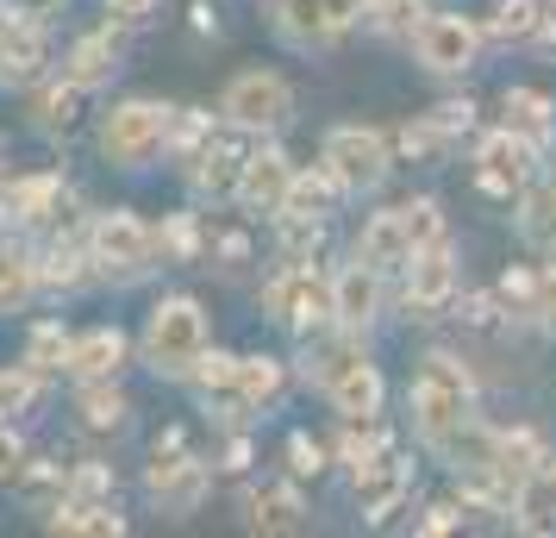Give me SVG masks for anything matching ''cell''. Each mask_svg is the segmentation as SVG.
Returning <instances> with one entry per match:
<instances>
[{
    "mask_svg": "<svg viewBox=\"0 0 556 538\" xmlns=\"http://www.w3.org/2000/svg\"><path fill=\"white\" fill-rule=\"evenodd\" d=\"M413 426H419V438H426L431 451L444 458L456 445V433L469 426V401H476V383H469V370L456 358H444V351H431L426 370L413 376Z\"/></svg>",
    "mask_w": 556,
    "mask_h": 538,
    "instance_id": "1",
    "label": "cell"
},
{
    "mask_svg": "<svg viewBox=\"0 0 556 538\" xmlns=\"http://www.w3.org/2000/svg\"><path fill=\"white\" fill-rule=\"evenodd\" d=\"M138 351H144V363H151L156 376L188 383V370H194L201 351H206V313H201V301H194V295H169V301H156L151 320H144Z\"/></svg>",
    "mask_w": 556,
    "mask_h": 538,
    "instance_id": "2",
    "label": "cell"
},
{
    "mask_svg": "<svg viewBox=\"0 0 556 538\" xmlns=\"http://www.w3.org/2000/svg\"><path fill=\"white\" fill-rule=\"evenodd\" d=\"M81 245H88V263L94 276H113V283H138L156 263V232L131 213V207H113V213H94L81 226Z\"/></svg>",
    "mask_w": 556,
    "mask_h": 538,
    "instance_id": "3",
    "label": "cell"
},
{
    "mask_svg": "<svg viewBox=\"0 0 556 538\" xmlns=\"http://www.w3.org/2000/svg\"><path fill=\"white\" fill-rule=\"evenodd\" d=\"M169 126H176V107L169 101H119L101 120V157L113 170H144L169 151Z\"/></svg>",
    "mask_w": 556,
    "mask_h": 538,
    "instance_id": "4",
    "label": "cell"
},
{
    "mask_svg": "<svg viewBox=\"0 0 556 538\" xmlns=\"http://www.w3.org/2000/svg\"><path fill=\"white\" fill-rule=\"evenodd\" d=\"M219 120H226L231 132H251V138L281 132L288 120H294V88H288L276 70H244V76L226 82V95H219Z\"/></svg>",
    "mask_w": 556,
    "mask_h": 538,
    "instance_id": "5",
    "label": "cell"
},
{
    "mask_svg": "<svg viewBox=\"0 0 556 538\" xmlns=\"http://www.w3.org/2000/svg\"><path fill=\"white\" fill-rule=\"evenodd\" d=\"M263 308H269V320L294 326V333H319L331 320V283L313 270V257H288L263 288Z\"/></svg>",
    "mask_w": 556,
    "mask_h": 538,
    "instance_id": "6",
    "label": "cell"
},
{
    "mask_svg": "<svg viewBox=\"0 0 556 538\" xmlns=\"http://www.w3.org/2000/svg\"><path fill=\"white\" fill-rule=\"evenodd\" d=\"M326 176L338 182V195H376L388 182V138L369 126H338L326 132Z\"/></svg>",
    "mask_w": 556,
    "mask_h": 538,
    "instance_id": "7",
    "label": "cell"
},
{
    "mask_svg": "<svg viewBox=\"0 0 556 538\" xmlns=\"http://www.w3.org/2000/svg\"><path fill=\"white\" fill-rule=\"evenodd\" d=\"M144 488H151V501L163 513H194L206 501V488H213V470L181 451V433H163L151 470H144Z\"/></svg>",
    "mask_w": 556,
    "mask_h": 538,
    "instance_id": "8",
    "label": "cell"
},
{
    "mask_svg": "<svg viewBox=\"0 0 556 538\" xmlns=\"http://www.w3.org/2000/svg\"><path fill=\"white\" fill-rule=\"evenodd\" d=\"M406 45H413V57L426 63L431 76H463L481 51V32L463 13H419L413 32H406Z\"/></svg>",
    "mask_w": 556,
    "mask_h": 538,
    "instance_id": "9",
    "label": "cell"
},
{
    "mask_svg": "<svg viewBox=\"0 0 556 538\" xmlns=\"http://www.w3.org/2000/svg\"><path fill=\"white\" fill-rule=\"evenodd\" d=\"M51 63V32L31 13H0V88H31Z\"/></svg>",
    "mask_w": 556,
    "mask_h": 538,
    "instance_id": "10",
    "label": "cell"
},
{
    "mask_svg": "<svg viewBox=\"0 0 556 538\" xmlns=\"http://www.w3.org/2000/svg\"><path fill=\"white\" fill-rule=\"evenodd\" d=\"M401 270H406V308H413V313H426V320H431L438 308H451V295H456V251H451V238L419 245Z\"/></svg>",
    "mask_w": 556,
    "mask_h": 538,
    "instance_id": "11",
    "label": "cell"
},
{
    "mask_svg": "<svg viewBox=\"0 0 556 538\" xmlns=\"http://www.w3.org/2000/svg\"><path fill=\"white\" fill-rule=\"evenodd\" d=\"M288 176H294L288 151H281V145H256V151H244V163H238L231 201L244 207V213H269V220H276L281 195H288Z\"/></svg>",
    "mask_w": 556,
    "mask_h": 538,
    "instance_id": "12",
    "label": "cell"
},
{
    "mask_svg": "<svg viewBox=\"0 0 556 538\" xmlns=\"http://www.w3.org/2000/svg\"><path fill=\"white\" fill-rule=\"evenodd\" d=\"M476 163H481V188H488V195H513V188H526L531 170H538V145L501 126V132L481 138Z\"/></svg>",
    "mask_w": 556,
    "mask_h": 538,
    "instance_id": "13",
    "label": "cell"
},
{
    "mask_svg": "<svg viewBox=\"0 0 556 538\" xmlns=\"http://www.w3.org/2000/svg\"><path fill=\"white\" fill-rule=\"evenodd\" d=\"M119 57H126V38H119V26L106 20L101 32H81L76 45H70V57H63V82H76L81 95H88V88H106V82L119 76Z\"/></svg>",
    "mask_w": 556,
    "mask_h": 538,
    "instance_id": "14",
    "label": "cell"
},
{
    "mask_svg": "<svg viewBox=\"0 0 556 538\" xmlns=\"http://www.w3.org/2000/svg\"><path fill=\"white\" fill-rule=\"evenodd\" d=\"M63 201H70V182L56 176V170H38V176L7 182V226H20V232L51 226L56 213H63Z\"/></svg>",
    "mask_w": 556,
    "mask_h": 538,
    "instance_id": "15",
    "label": "cell"
},
{
    "mask_svg": "<svg viewBox=\"0 0 556 538\" xmlns=\"http://www.w3.org/2000/svg\"><path fill=\"white\" fill-rule=\"evenodd\" d=\"M376 313H381V270L344 263V270L331 276V320H338V333H363Z\"/></svg>",
    "mask_w": 556,
    "mask_h": 538,
    "instance_id": "16",
    "label": "cell"
},
{
    "mask_svg": "<svg viewBox=\"0 0 556 538\" xmlns=\"http://www.w3.org/2000/svg\"><path fill=\"white\" fill-rule=\"evenodd\" d=\"M131 358V345L119 326H94V333L70 338V351H63V376H76V383H101V376H119Z\"/></svg>",
    "mask_w": 556,
    "mask_h": 538,
    "instance_id": "17",
    "label": "cell"
},
{
    "mask_svg": "<svg viewBox=\"0 0 556 538\" xmlns=\"http://www.w3.org/2000/svg\"><path fill=\"white\" fill-rule=\"evenodd\" d=\"M326 401L338 413H344V420H363V413H381V370L369 358H363V351H351V358L338 363V370H331L326 383Z\"/></svg>",
    "mask_w": 556,
    "mask_h": 538,
    "instance_id": "18",
    "label": "cell"
},
{
    "mask_svg": "<svg viewBox=\"0 0 556 538\" xmlns=\"http://www.w3.org/2000/svg\"><path fill=\"white\" fill-rule=\"evenodd\" d=\"M194 170H188V182H194V195H213V201H231V188H238V163H244V145L238 138H226V132H206L201 145H194Z\"/></svg>",
    "mask_w": 556,
    "mask_h": 538,
    "instance_id": "19",
    "label": "cell"
},
{
    "mask_svg": "<svg viewBox=\"0 0 556 538\" xmlns=\"http://www.w3.org/2000/svg\"><path fill=\"white\" fill-rule=\"evenodd\" d=\"M406 488H413V463L394 458V451H388V458H376L369 470H356V501H363V520H369V526H381V520L406 501Z\"/></svg>",
    "mask_w": 556,
    "mask_h": 538,
    "instance_id": "20",
    "label": "cell"
},
{
    "mask_svg": "<svg viewBox=\"0 0 556 538\" xmlns=\"http://www.w3.org/2000/svg\"><path fill=\"white\" fill-rule=\"evenodd\" d=\"M45 288V263L26 238H0V313H26Z\"/></svg>",
    "mask_w": 556,
    "mask_h": 538,
    "instance_id": "21",
    "label": "cell"
},
{
    "mask_svg": "<svg viewBox=\"0 0 556 538\" xmlns=\"http://www.w3.org/2000/svg\"><path fill=\"white\" fill-rule=\"evenodd\" d=\"M45 526H51L56 538L70 533V538H119L126 533V513L113 508V501H56L51 513H45Z\"/></svg>",
    "mask_w": 556,
    "mask_h": 538,
    "instance_id": "22",
    "label": "cell"
},
{
    "mask_svg": "<svg viewBox=\"0 0 556 538\" xmlns=\"http://www.w3.org/2000/svg\"><path fill=\"white\" fill-rule=\"evenodd\" d=\"M513 526L519 533H556V458H544L513 488Z\"/></svg>",
    "mask_w": 556,
    "mask_h": 538,
    "instance_id": "23",
    "label": "cell"
},
{
    "mask_svg": "<svg viewBox=\"0 0 556 538\" xmlns=\"http://www.w3.org/2000/svg\"><path fill=\"white\" fill-rule=\"evenodd\" d=\"M406 257H413V238H406V220L401 207H388V213H376L369 226H363V238H356V263H369V270H401Z\"/></svg>",
    "mask_w": 556,
    "mask_h": 538,
    "instance_id": "24",
    "label": "cell"
},
{
    "mask_svg": "<svg viewBox=\"0 0 556 538\" xmlns=\"http://www.w3.org/2000/svg\"><path fill=\"white\" fill-rule=\"evenodd\" d=\"M281 383H288V376H281L276 358H238V376H231V408H238V413H263L281 395ZM238 413H231V420H238Z\"/></svg>",
    "mask_w": 556,
    "mask_h": 538,
    "instance_id": "25",
    "label": "cell"
},
{
    "mask_svg": "<svg viewBox=\"0 0 556 538\" xmlns=\"http://www.w3.org/2000/svg\"><path fill=\"white\" fill-rule=\"evenodd\" d=\"M313 526V513H306L301 488H263L251 495V533H306Z\"/></svg>",
    "mask_w": 556,
    "mask_h": 538,
    "instance_id": "26",
    "label": "cell"
},
{
    "mask_svg": "<svg viewBox=\"0 0 556 538\" xmlns=\"http://www.w3.org/2000/svg\"><path fill=\"white\" fill-rule=\"evenodd\" d=\"M76 413H81L88 433H119L131 401H126V388L113 383V376H101V383H76Z\"/></svg>",
    "mask_w": 556,
    "mask_h": 538,
    "instance_id": "27",
    "label": "cell"
},
{
    "mask_svg": "<svg viewBox=\"0 0 556 538\" xmlns=\"http://www.w3.org/2000/svg\"><path fill=\"white\" fill-rule=\"evenodd\" d=\"M276 32H281V45H294V51H326V45H338L326 26V13H319V0H281Z\"/></svg>",
    "mask_w": 556,
    "mask_h": 538,
    "instance_id": "28",
    "label": "cell"
},
{
    "mask_svg": "<svg viewBox=\"0 0 556 538\" xmlns=\"http://www.w3.org/2000/svg\"><path fill=\"white\" fill-rule=\"evenodd\" d=\"M331 201H338V182H331L326 163H319V170H294V176H288V195H281L276 213H294V220H326Z\"/></svg>",
    "mask_w": 556,
    "mask_h": 538,
    "instance_id": "29",
    "label": "cell"
},
{
    "mask_svg": "<svg viewBox=\"0 0 556 538\" xmlns=\"http://www.w3.org/2000/svg\"><path fill=\"white\" fill-rule=\"evenodd\" d=\"M506 107V132H519V138H531V145H544L551 138V95H538V88H506L501 95Z\"/></svg>",
    "mask_w": 556,
    "mask_h": 538,
    "instance_id": "30",
    "label": "cell"
},
{
    "mask_svg": "<svg viewBox=\"0 0 556 538\" xmlns=\"http://www.w3.org/2000/svg\"><path fill=\"white\" fill-rule=\"evenodd\" d=\"M388 451H394V438H388V426H381L376 413H363V420H344L338 458L351 463V476H356V470H369L376 458H388Z\"/></svg>",
    "mask_w": 556,
    "mask_h": 538,
    "instance_id": "31",
    "label": "cell"
},
{
    "mask_svg": "<svg viewBox=\"0 0 556 538\" xmlns=\"http://www.w3.org/2000/svg\"><path fill=\"white\" fill-rule=\"evenodd\" d=\"M519 232L531 245H556V182H526L519 188Z\"/></svg>",
    "mask_w": 556,
    "mask_h": 538,
    "instance_id": "32",
    "label": "cell"
},
{
    "mask_svg": "<svg viewBox=\"0 0 556 538\" xmlns=\"http://www.w3.org/2000/svg\"><path fill=\"white\" fill-rule=\"evenodd\" d=\"M13 488L26 495L38 513H51L56 501H63V488H70V476H63V463H26L20 476H13Z\"/></svg>",
    "mask_w": 556,
    "mask_h": 538,
    "instance_id": "33",
    "label": "cell"
},
{
    "mask_svg": "<svg viewBox=\"0 0 556 538\" xmlns=\"http://www.w3.org/2000/svg\"><path fill=\"white\" fill-rule=\"evenodd\" d=\"M76 107H81L76 82H51V88L38 95V107H31V120H38V132H63L70 120H76Z\"/></svg>",
    "mask_w": 556,
    "mask_h": 538,
    "instance_id": "34",
    "label": "cell"
},
{
    "mask_svg": "<svg viewBox=\"0 0 556 538\" xmlns=\"http://www.w3.org/2000/svg\"><path fill=\"white\" fill-rule=\"evenodd\" d=\"M231 376H238V358H231V351H201V363L188 370V383L201 388L206 401H213V395L231 401Z\"/></svg>",
    "mask_w": 556,
    "mask_h": 538,
    "instance_id": "35",
    "label": "cell"
},
{
    "mask_svg": "<svg viewBox=\"0 0 556 538\" xmlns=\"http://www.w3.org/2000/svg\"><path fill=\"white\" fill-rule=\"evenodd\" d=\"M63 351H70V333H63L56 320H45V326L31 333V345H26V363L38 370V376H51V370H63Z\"/></svg>",
    "mask_w": 556,
    "mask_h": 538,
    "instance_id": "36",
    "label": "cell"
},
{
    "mask_svg": "<svg viewBox=\"0 0 556 538\" xmlns=\"http://www.w3.org/2000/svg\"><path fill=\"white\" fill-rule=\"evenodd\" d=\"M544 26V0H506L494 13V38H538Z\"/></svg>",
    "mask_w": 556,
    "mask_h": 538,
    "instance_id": "37",
    "label": "cell"
},
{
    "mask_svg": "<svg viewBox=\"0 0 556 538\" xmlns=\"http://www.w3.org/2000/svg\"><path fill=\"white\" fill-rule=\"evenodd\" d=\"M419 13H426L419 0H363V26H376V32H413Z\"/></svg>",
    "mask_w": 556,
    "mask_h": 538,
    "instance_id": "38",
    "label": "cell"
},
{
    "mask_svg": "<svg viewBox=\"0 0 556 538\" xmlns=\"http://www.w3.org/2000/svg\"><path fill=\"white\" fill-rule=\"evenodd\" d=\"M31 401H38V370H31V363L0 370V413H26Z\"/></svg>",
    "mask_w": 556,
    "mask_h": 538,
    "instance_id": "39",
    "label": "cell"
},
{
    "mask_svg": "<svg viewBox=\"0 0 556 538\" xmlns=\"http://www.w3.org/2000/svg\"><path fill=\"white\" fill-rule=\"evenodd\" d=\"M401 220H406V238H413V251H419V245H431V238H444V213H438V201H431V195L406 201V207H401Z\"/></svg>",
    "mask_w": 556,
    "mask_h": 538,
    "instance_id": "40",
    "label": "cell"
},
{
    "mask_svg": "<svg viewBox=\"0 0 556 538\" xmlns=\"http://www.w3.org/2000/svg\"><path fill=\"white\" fill-rule=\"evenodd\" d=\"M70 501H113V470L106 463H81L70 470V488H63Z\"/></svg>",
    "mask_w": 556,
    "mask_h": 538,
    "instance_id": "41",
    "label": "cell"
},
{
    "mask_svg": "<svg viewBox=\"0 0 556 538\" xmlns=\"http://www.w3.org/2000/svg\"><path fill=\"white\" fill-rule=\"evenodd\" d=\"M288 470H294V476H319V470H326V445H313L306 433H294L288 438Z\"/></svg>",
    "mask_w": 556,
    "mask_h": 538,
    "instance_id": "42",
    "label": "cell"
},
{
    "mask_svg": "<svg viewBox=\"0 0 556 538\" xmlns=\"http://www.w3.org/2000/svg\"><path fill=\"white\" fill-rule=\"evenodd\" d=\"M26 470V438L13 426H0V488H13V476Z\"/></svg>",
    "mask_w": 556,
    "mask_h": 538,
    "instance_id": "43",
    "label": "cell"
},
{
    "mask_svg": "<svg viewBox=\"0 0 556 538\" xmlns=\"http://www.w3.org/2000/svg\"><path fill=\"white\" fill-rule=\"evenodd\" d=\"M426 120H431L438 132H444V138H456V132L476 126V107H469V101H444V107H431Z\"/></svg>",
    "mask_w": 556,
    "mask_h": 538,
    "instance_id": "44",
    "label": "cell"
},
{
    "mask_svg": "<svg viewBox=\"0 0 556 538\" xmlns=\"http://www.w3.org/2000/svg\"><path fill=\"white\" fill-rule=\"evenodd\" d=\"M526 313H538V326H551L556 333V263L538 276V288H531V308Z\"/></svg>",
    "mask_w": 556,
    "mask_h": 538,
    "instance_id": "45",
    "label": "cell"
},
{
    "mask_svg": "<svg viewBox=\"0 0 556 538\" xmlns=\"http://www.w3.org/2000/svg\"><path fill=\"white\" fill-rule=\"evenodd\" d=\"M319 13H326L331 38H344L351 26H363V0H319Z\"/></svg>",
    "mask_w": 556,
    "mask_h": 538,
    "instance_id": "46",
    "label": "cell"
},
{
    "mask_svg": "<svg viewBox=\"0 0 556 538\" xmlns=\"http://www.w3.org/2000/svg\"><path fill=\"white\" fill-rule=\"evenodd\" d=\"M106 13H113V26H144L156 13V0H106Z\"/></svg>",
    "mask_w": 556,
    "mask_h": 538,
    "instance_id": "47",
    "label": "cell"
},
{
    "mask_svg": "<svg viewBox=\"0 0 556 538\" xmlns=\"http://www.w3.org/2000/svg\"><path fill=\"white\" fill-rule=\"evenodd\" d=\"M531 288H538V276H531V270H506V283H501L506 308H531Z\"/></svg>",
    "mask_w": 556,
    "mask_h": 538,
    "instance_id": "48",
    "label": "cell"
},
{
    "mask_svg": "<svg viewBox=\"0 0 556 538\" xmlns=\"http://www.w3.org/2000/svg\"><path fill=\"white\" fill-rule=\"evenodd\" d=\"M463 320H469V326H494V320H501V301H494V295H469V301H463Z\"/></svg>",
    "mask_w": 556,
    "mask_h": 538,
    "instance_id": "49",
    "label": "cell"
},
{
    "mask_svg": "<svg viewBox=\"0 0 556 538\" xmlns=\"http://www.w3.org/2000/svg\"><path fill=\"white\" fill-rule=\"evenodd\" d=\"M456 526H463V513H456L451 501H438V508L419 520V533H431V538H438V533H456Z\"/></svg>",
    "mask_w": 556,
    "mask_h": 538,
    "instance_id": "50",
    "label": "cell"
},
{
    "mask_svg": "<svg viewBox=\"0 0 556 538\" xmlns=\"http://www.w3.org/2000/svg\"><path fill=\"white\" fill-rule=\"evenodd\" d=\"M0 226H7V182H0Z\"/></svg>",
    "mask_w": 556,
    "mask_h": 538,
    "instance_id": "51",
    "label": "cell"
},
{
    "mask_svg": "<svg viewBox=\"0 0 556 538\" xmlns=\"http://www.w3.org/2000/svg\"><path fill=\"white\" fill-rule=\"evenodd\" d=\"M31 7H51V0H31Z\"/></svg>",
    "mask_w": 556,
    "mask_h": 538,
    "instance_id": "52",
    "label": "cell"
},
{
    "mask_svg": "<svg viewBox=\"0 0 556 538\" xmlns=\"http://www.w3.org/2000/svg\"><path fill=\"white\" fill-rule=\"evenodd\" d=\"M0 13H7V7H0Z\"/></svg>",
    "mask_w": 556,
    "mask_h": 538,
    "instance_id": "53",
    "label": "cell"
}]
</instances>
